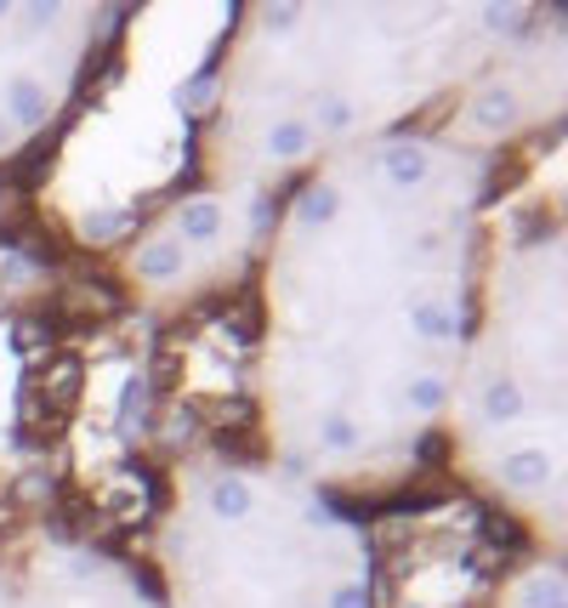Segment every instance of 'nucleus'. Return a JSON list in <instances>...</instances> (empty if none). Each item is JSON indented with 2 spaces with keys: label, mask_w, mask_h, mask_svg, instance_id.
I'll return each mask as SVG.
<instances>
[{
  "label": "nucleus",
  "mask_w": 568,
  "mask_h": 608,
  "mask_svg": "<svg viewBox=\"0 0 568 608\" xmlns=\"http://www.w3.org/2000/svg\"><path fill=\"white\" fill-rule=\"evenodd\" d=\"M103 18L109 12L63 7V0L52 7L0 0V165L57 125L86 75V57L97 52Z\"/></svg>",
  "instance_id": "5"
},
{
  "label": "nucleus",
  "mask_w": 568,
  "mask_h": 608,
  "mask_svg": "<svg viewBox=\"0 0 568 608\" xmlns=\"http://www.w3.org/2000/svg\"><path fill=\"white\" fill-rule=\"evenodd\" d=\"M449 438L483 495L552 512L563 489V267L557 245L494 262L449 398Z\"/></svg>",
  "instance_id": "4"
},
{
  "label": "nucleus",
  "mask_w": 568,
  "mask_h": 608,
  "mask_svg": "<svg viewBox=\"0 0 568 608\" xmlns=\"http://www.w3.org/2000/svg\"><path fill=\"white\" fill-rule=\"evenodd\" d=\"M466 12L398 7H267L216 57L205 159L216 183H302L324 159L392 131L449 86Z\"/></svg>",
  "instance_id": "2"
},
{
  "label": "nucleus",
  "mask_w": 568,
  "mask_h": 608,
  "mask_svg": "<svg viewBox=\"0 0 568 608\" xmlns=\"http://www.w3.org/2000/svg\"><path fill=\"white\" fill-rule=\"evenodd\" d=\"M165 608H376V546L285 466H193L159 534Z\"/></svg>",
  "instance_id": "3"
},
{
  "label": "nucleus",
  "mask_w": 568,
  "mask_h": 608,
  "mask_svg": "<svg viewBox=\"0 0 568 608\" xmlns=\"http://www.w3.org/2000/svg\"><path fill=\"white\" fill-rule=\"evenodd\" d=\"M483 165L392 131L308 172L261 256V416L279 466L319 489L376 484L449 421L478 313Z\"/></svg>",
  "instance_id": "1"
},
{
  "label": "nucleus",
  "mask_w": 568,
  "mask_h": 608,
  "mask_svg": "<svg viewBox=\"0 0 568 608\" xmlns=\"http://www.w3.org/2000/svg\"><path fill=\"white\" fill-rule=\"evenodd\" d=\"M7 608H165V603L103 552L41 546L35 563L18 581H7Z\"/></svg>",
  "instance_id": "6"
}]
</instances>
